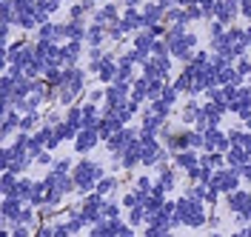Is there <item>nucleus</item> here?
I'll list each match as a JSON object with an SVG mask.
<instances>
[{"label":"nucleus","instance_id":"12","mask_svg":"<svg viewBox=\"0 0 251 237\" xmlns=\"http://www.w3.org/2000/svg\"><path fill=\"white\" fill-rule=\"evenodd\" d=\"M226 106H220L214 100H205L203 103V111H200V120H197V129L203 132V129H211V126H220V120H223V114H226Z\"/></svg>","mask_w":251,"mask_h":237},{"label":"nucleus","instance_id":"4","mask_svg":"<svg viewBox=\"0 0 251 237\" xmlns=\"http://www.w3.org/2000/svg\"><path fill=\"white\" fill-rule=\"evenodd\" d=\"M103 166L97 163V160H89L83 158L80 163H75V169H72V177H75V186H77V194H89V191L97 189V183H100V177H103Z\"/></svg>","mask_w":251,"mask_h":237},{"label":"nucleus","instance_id":"60","mask_svg":"<svg viewBox=\"0 0 251 237\" xmlns=\"http://www.w3.org/2000/svg\"><path fill=\"white\" fill-rule=\"evenodd\" d=\"M249 83H251V75H249Z\"/></svg>","mask_w":251,"mask_h":237},{"label":"nucleus","instance_id":"13","mask_svg":"<svg viewBox=\"0 0 251 237\" xmlns=\"http://www.w3.org/2000/svg\"><path fill=\"white\" fill-rule=\"evenodd\" d=\"M143 75L146 78H160V80H169L172 78V54L169 57H149L146 63H143Z\"/></svg>","mask_w":251,"mask_h":237},{"label":"nucleus","instance_id":"19","mask_svg":"<svg viewBox=\"0 0 251 237\" xmlns=\"http://www.w3.org/2000/svg\"><path fill=\"white\" fill-rule=\"evenodd\" d=\"M188 194H191V197H197V200H203L205 206H217L220 197H223V194H220L211 183H191Z\"/></svg>","mask_w":251,"mask_h":237},{"label":"nucleus","instance_id":"7","mask_svg":"<svg viewBox=\"0 0 251 237\" xmlns=\"http://www.w3.org/2000/svg\"><path fill=\"white\" fill-rule=\"evenodd\" d=\"M89 72H92L103 86L114 83V78H117V54H106V57H100L97 63H89Z\"/></svg>","mask_w":251,"mask_h":237},{"label":"nucleus","instance_id":"56","mask_svg":"<svg viewBox=\"0 0 251 237\" xmlns=\"http://www.w3.org/2000/svg\"><path fill=\"white\" fill-rule=\"evenodd\" d=\"M240 17L251 20V0H240Z\"/></svg>","mask_w":251,"mask_h":237},{"label":"nucleus","instance_id":"17","mask_svg":"<svg viewBox=\"0 0 251 237\" xmlns=\"http://www.w3.org/2000/svg\"><path fill=\"white\" fill-rule=\"evenodd\" d=\"M140 12H143V20H146V29L166 23V6H163L160 0H154V3H143Z\"/></svg>","mask_w":251,"mask_h":237},{"label":"nucleus","instance_id":"33","mask_svg":"<svg viewBox=\"0 0 251 237\" xmlns=\"http://www.w3.org/2000/svg\"><path fill=\"white\" fill-rule=\"evenodd\" d=\"M20 111L17 109H9V111H3V137H12V134H17L20 132Z\"/></svg>","mask_w":251,"mask_h":237},{"label":"nucleus","instance_id":"57","mask_svg":"<svg viewBox=\"0 0 251 237\" xmlns=\"http://www.w3.org/2000/svg\"><path fill=\"white\" fill-rule=\"evenodd\" d=\"M160 3H163L166 9H172V6H180V0H160Z\"/></svg>","mask_w":251,"mask_h":237},{"label":"nucleus","instance_id":"48","mask_svg":"<svg viewBox=\"0 0 251 237\" xmlns=\"http://www.w3.org/2000/svg\"><path fill=\"white\" fill-rule=\"evenodd\" d=\"M34 166L51 169V166H54V160H51V149H43V152H37V155H34Z\"/></svg>","mask_w":251,"mask_h":237},{"label":"nucleus","instance_id":"20","mask_svg":"<svg viewBox=\"0 0 251 237\" xmlns=\"http://www.w3.org/2000/svg\"><path fill=\"white\" fill-rule=\"evenodd\" d=\"M154 169H157V183H160L163 189H166V191H174V189H177V172H180V169H177L174 163L169 166V163L163 160V163H157Z\"/></svg>","mask_w":251,"mask_h":237},{"label":"nucleus","instance_id":"39","mask_svg":"<svg viewBox=\"0 0 251 237\" xmlns=\"http://www.w3.org/2000/svg\"><path fill=\"white\" fill-rule=\"evenodd\" d=\"M146 217H149V211H146V206H143V203L131 206V209H126V220L131 223L134 229H140L143 223H146Z\"/></svg>","mask_w":251,"mask_h":237},{"label":"nucleus","instance_id":"38","mask_svg":"<svg viewBox=\"0 0 251 237\" xmlns=\"http://www.w3.org/2000/svg\"><path fill=\"white\" fill-rule=\"evenodd\" d=\"M228 140H231V146H240V149H246V152L251 155V132L246 126L231 129V132H228Z\"/></svg>","mask_w":251,"mask_h":237},{"label":"nucleus","instance_id":"3","mask_svg":"<svg viewBox=\"0 0 251 237\" xmlns=\"http://www.w3.org/2000/svg\"><path fill=\"white\" fill-rule=\"evenodd\" d=\"M86 92V72L80 66H63V83L57 86V106L69 109Z\"/></svg>","mask_w":251,"mask_h":237},{"label":"nucleus","instance_id":"53","mask_svg":"<svg viewBox=\"0 0 251 237\" xmlns=\"http://www.w3.org/2000/svg\"><path fill=\"white\" fill-rule=\"evenodd\" d=\"M134 189H140V191H151V189H154V180H151L149 174H143V177H137V180H134Z\"/></svg>","mask_w":251,"mask_h":237},{"label":"nucleus","instance_id":"46","mask_svg":"<svg viewBox=\"0 0 251 237\" xmlns=\"http://www.w3.org/2000/svg\"><path fill=\"white\" fill-rule=\"evenodd\" d=\"M149 109L157 111V114H163V117H169L174 106L169 103V100H166V97H154V100H149Z\"/></svg>","mask_w":251,"mask_h":237},{"label":"nucleus","instance_id":"43","mask_svg":"<svg viewBox=\"0 0 251 237\" xmlns=\"http://www.w3.org/2000/svg\"><path fill=\"white\" fill-rule=\"evenodd\" d=\"M31 189H34V180H31V177H23V174H20V180H17L15 194H12V197H20V200H26V203H29Z\"/></svg>","mask_w":251,"mask_h":237},{"label":"nucleus","instance_id":"29","mask_svg":"<svg viewBox=\"0 0 251 237\" xmlns=\"http://www.w3.org/2000/svg\"><path fill=\"white\" fill-rule=\"evenodd\" d=\"M249 194L251 191H243V189H234L226 194V209L231 211V214H240L243 211V206L249 203Z\"/></svg>","mask_w":251,"mask_h":237},{"label":"nucleus","instance_id":"15","mask_svg":"<svg viewBox=\"0 0 251 237\" xmlns=\"http://www.w3.org/2000/svg\"><path fill=\"white\" fill-rule=\"evenodd\" d=\"M120 23H123L126 34H137L140 29H146V20H143L140 6H126V9H123V17H120Z\"/></svg>","mask_w":251,"mask_h":237},{"label":"nucleus","instance_id":"22","mask_svg":"<svg viewBox=\"0 0 251 237\" xmlns=\"http://www.w3.org/2000/svg\"><path fill=\"white\" fill-rule=\"evenodd\" d=\"M154 43H157V34L151 32V29H140L137 34H131V49H137V52L149 54V57H151V49H154Z\"/></svg>","mask_w":251,"mask_h":237},{"label":"nucleus","instance_id":"21","mask_svg":"<svg viewBox=\"0 0 251 237\" xmlns=\"http://www.w3.org/2000/svg\"><path fill=\"white\" fill-rule=\"evenodd\" d=\"M120 17H123V9H120L114 0H111V3H103V6H97V12H94V20L103 23V26L120 23Z\"/></svg>","mask_w":251,"mask_h":237},{"label":"nucleus","instance_id":"58","mask_svg":"<svg viewBox=\"0 0 251 237\" xmlns=\"http://www.w3.org/2000/svg\"><path fill=\"white\" fill-rule=\"evenodd\" d=\"M243 126H246V129L251 132V114H246V117H243Z\"/></svg>","mask_w":251,"mask_h":237},{"label":"nucleus","instance_id":"2","mask_svg":"<svg viewBox=\"0 0 251 237\" xmlns=\"http://www.w3.org/2000/svg\"><path fill=\"white\" fill-rule=\"evenodd\" d=\"M174 203H177V209H174V220H177V226H188V229H203V226H208V211H205L203 200L191 197V194L186 191V194L177 197Z\"/></svg>","mask_w":251,"mask_h":237},{"label":"nucleus","instance_id":"44","mask_svg":"<svg viewBox=\"0 0 251 237\" xmlns=\"http://www.w3.org/2000/svg\"><path fill=\"white\" fill-rule=\"evenodd\" d=\"M54 132H57V137H60V140H75V137H77V132H80V129L75 126V123H69V120L63 117L60 123L54 126Z\"/></svg>","mask_w":251,"mask_h":237},{"label":"nucleus","instance_id":"50","mask_svg":"<svg viewBox=\"0 0 251 237\" xmlns=\"http://www.w3.org/2000/svg\"><path fill=\"white\" fill-rule=\"evenodd\" d=\"M234 66H237V72H240L243 78H249V75H251V57H249V54L237 57V60H234Z\"/></svg>","mask_w":251,"mask_h":237},{"label":"nucleus","instance_id":"45","mask_svg":"<svg viewBox=\"0 0 251 237\" xmlns=\"http://www.w3.org/2000/svg\"><path fill=\"white\" fill-rule=\"evenodd\" d=\"M200 163L211 166V169H220V166H226V152H203Z\"/></svg>","mask_w":251,"mask_h":237},{"label":"nucleus","instance_id":"47","mask_svg":"<svg viewBox=\"0 0 251 237\" xmlns=\"http://www.w3.org/2000/svg\"><path fill=\"white\" fill-rule=\"evenodd\" d=\"M120 209H123V203H117V200H109V197H106L103 217H123V214H120Z\"/></svg>","mask_w":251,"mask_h":237},{"label":"nucleus","instance_id":"31","mask_svg":"<svg viewBox=\"0 0 251 237\" xmlns=\"http://www.w3.org/2000/svg\"><path fill=\"white\" fill-rule=\"evenodd\" d=\"M243 80H246V78L237 72L234 63H231V66H223V69H220V75H217L220 86H243Z\"/></svg>","mask_w":251,"mask_h":237},{"label":"nucleus","instance_id":"28","mask_svg":"<svg viewBox=\"0 0 251 237\" xmlns=\"http://www.w3.org/2000/svg\"><path fill=\"white\" fill-rule=\"evenodd\" d=\"M83 54V40H66L63 43V66H77Z\"/></svg>","mask_w":251,"mask_h":237},{"label":"nucleus","instance_id":"14","mask_svg":"<svg viewBox=\"0 0 251 237\" xmlns=\"http://www.w3.org/2000/svg\"><path fill=\"white\" fill-rule=\"evenodd\" d=\"M214 17L220 23H226V26H234V20L240 17V0H217Z\"/></svg>","mask_w":251,"mask_h":237},{"label":"nucleus","instance_id":"27","mask_svg":"<svg viewBox=\"0 0 251 237\" xmlns=\"http://www.w3.org/2000/svg\"><path fill=\"white\" fill-rule=\"evenodd\" d=\"M86 32H89L86 20H66L63 23V37L66 40H83L86 43Z\"/></svg>","mask_w":251,"mask_h":237},{"label":"nucleus","instance_id":"18","mask_svg":"<svg viewBox=\"0 0 251 237\" xmlns=\"http://www.w3.org/2000/svg\"><path fill=\"white\" fill-rule=\"evenodd\" d=\"M228 111H234L240 120H243L246 114H251V86H240V89H237V97L228 103Z\"/></svg>","mask_w":251,"mask_h":237},{"label":"nucleus","instance_id":"41","mask_svg":"<svg viewBox=\"0 0 251 237\" xmlns=\"http://www.w3.org/2000/svg\"><path fill=\"white\" fill-rule=\"evenodd\" d=\"M117 189H120V177H114V174H111V177H109V174H103L94 191H100L103 197H109V194H114Z\"/></svg>","mask_w":251,"mask_h":237},{"label":"nucleus","instance_id":"49","mask_svg":"<svg viewBox=\"0 0 251 237\" xmlns=\"http://www.w3.org/2000/svg\"><path fill=\"white\" fill-rule=\"evenodd\" d=\"M72 169H75V163H72L69 158L54 160V166H51V172H57V174H72Z\"/></svg>","mask_w":251,"mask_h":237},{"label":"nucleus","instance_id":"40","mask_svg":"<svg viewBox=\"0 0 251 237\" xmlns=\"http://www.w3.org/2000/svg\"><path fill=\"white\" fill-rule=\"evenodd\" d=\"M251 155L246 152V149H240V146H231L228 152H226V166H234V169H240L246 160H249Z\"/></svg>","mask_w":251,"mask_h":237},{"label":"nucleus","instance_id":"37","mask_svg":"<svg viewBox=\"0 0 251 237\" xmlns=\"http://www.w3.org/2000/svg\"><path fill=\"white\" fill-rule=\"evenodd\" d=\"M40 106H43V97L34 95V92H31L29 97H20V100L15 103V109L20 111V114H29V111H40Z\"/></svg>","mask_w":251,"mask_h":237},{"label":"nucleus","instance_id":"52","mask_svg":"<svg viewBox=\"0 0 251 237\" xmlns=\"http://www.w3.org/2000/svg\"><path fill=\"white\" fill-rule=\"evenodd\" d=\"M120 203H123V209H131V206H137V203H140V194H137V189L126 191V194H123V200H120Z\"/></svg>","mask_w":251,"mask_h":237},{"label":"nucleus","instance_id":"1","mask_svg":"<svg viewBox=\"0 0 251 237\" xmlns=\"http://www.w3.org/2000/svg\"><path fill=\"white\" fill-rule=\"evenodd\" d=\"M163 40L169 43V52H172L174 60L191 63V57H194V52H197V34L194 32H188L186 26H180V23H172Z\"/></svg>","mask_w":251,"mask_h":237},{"label":"nucleus","instance_id":"24","mask_svg":"<svg viewBox=\"0 0 251 237\" xmlns=\"http://www.w3.org/2000/svg\"><path fill=\"white\" fill-rule=\"evenodd\" d=\"M172 163L180 172H188V169H194L200 163V155H197V149H183V152H174L172 155Z\"/></svg>","mask_w":251,"mask_h":237},{"label":"nucleus","instance_id":"9","mask_svg":"<svg viewBox=\"0 0 251 237\" xmlns=\"http://www.w3.org/2000/svg\"><path fill=\"white\" fill-rule=\"evenodd\" d=\"M134 137H140V132H134V129L123 126L120 132H114L109 140H106V152H109L111 158H120V155L126 152V146L134 140Z\"/></svg>","mask_w":251,"mask_h":237},{"label":"nucleus","instance_id":"5","mask_svg":"<svg viewBox=\"0 0 251 237\" xmlns=\"http://www.w3.org/2000/svg\"><path fill=\"white\" fill-rule=\"evenodd\" d=\"M240 183H243V177H240V169H234V166H220V169H214V177H211V186L226 197L228 191L240 189Z\"/></svg>","mask_w":251,"mask_h":237},{"label":"nucleus","instance_id":"10","mask_svg":"<svg viewBox=\"0 0 251 237\" xmlns=\"http://www.w3.org/2000/svg\"><path fill=\"white\" fill-rule=\"evenodd\" d=\"M100 140H103V137H100L97 126H83L77 132V137H75L72 143H75V152H77V155H89L92 149L100 146Z\"/></svg>","mask_w":251,"mask_h":237},{"label":"nucleus","instance_id":"59","mask_svg":"<svg viewBox=\"0 0 251 237\" xmlns=\"http://www.w3.org/2000/svg\"><path fill=\"white\" fill-rule=\"evenodd\" d=\"M123 6H140V0H123Z\"/></svg>","mask_w":251,"mask_h":237},{"label":"nucleus","instance_id":"35","mask_svg":"<svg viewBox=\"0 0 251 237\" xmlns=\"http://www.w3.org/2000/svg\"><path fill=\"white\" fill-rule=\"evenodd\" d=\"M106 40H109V32H106V26L94 20L92 26H89V32H86V43H89V46H103Z\"/></svg>","mask_w":251,"mask_h":237},{"label":"nucleus","instance_id":"30","mask_svg":"<svg viewBox=\"0 0 251 237\" xmlns=\"http://www.w3.org/2000/svg\"><path fill=\"white\" fill-rule=\"evenodd\" d=\"M114 80H120V83H131L134 80V60L128 57V52L117 57V78Z\"/></svg>","mask_w":251,"mask_h":237},{"label":"nucleus","instance_id":"54","mask_svg":"<svg viewBox=\"0 0 251 237\" xmlns=\"http://www.w3.org/2000/svg\"><path fill=\"white\" fill-rule=\"evenodd\" d=\"M237 220H240V223H249L251 220V194H249V203L243 206V211L237 214Z\"/></svg>","mask_w":251,"mask_h":237},{"label":"nucleus","instance_id":"26","mask_svg":"<svg viewBox=\"0 0 251 237\" xmlns=\"http://www.w3.org/2000/svg\"><path fill=\"white\" fill-rule=\"evenodd\" d=\"M37 40H51V43H63V40H66V37H63V23H51V20L40 23V26H37Z\"/></svg>","mask_w":251,"mask_h":237},{"label":"nucleus","instance_id":"55","mask_svg":"<svg viewBox=\"0 0 251 237\" xmlns=\"http://www.w3.org/2000/svg\"><path fill=\"white\" fill-rule=\"evenodd\" d=\"M240 177H243V180H246V183H251V158L246 160V163H243V166H240Z\"/></svg>","mask_w":251,"mask_h":237},{"label":"nucleus","instance_id":"36","mask_svg":"<svg viewBox=\"0 0 251 237\" xmlns=\"http://www.w3.org/2000/svg\"><path fill=\"white\" fill-rule=\"evenodd\" d=\"M131 100L134 103H146L149 100V78H134L131 80Z\"/></svg>","mask_w":251,"mask_h":237},{"label":"nucleus","instance_id":"61","mask_svg":"<svg viewBox=\"0 0 251 237\" xmlns=\"http://www.w3.org/2000/svg\"><path fill=\"white\" fill-rule=\"evenodd\" d=\"M60 3H63V0H60Z\"/></svg>","mask_w":251,"mask_h":237},{"label":"nucleus","instance_id":"42","mask_svg":"<svg viewBox=\"0 0 251 237\" xmlns=\"http://www.w3.org/2000/svg\"><path fill=\"white\" fill-rule=\"evenodd\" d=\"M43 126V117H40V111H29V114H23L20 117V132H37V129Z\"/></svg>","mask_w":251,"mask_h":237},{"label":"nucleus","instance_id":"23","mask_svg":"<svg viewBox=\"0 0 251 237\" xmlns=\"http://www.w3.org/2000/svg\"><path fill=\"white\" fill-rule=\"evenodd\" d=\"M23 206H26V200H20V197H3V209H0L3 226H12V223L17 220V214H20Z\"/></svg>","mask_w":251,"mask_h":237},{"label":"nucleus","instance_id":"11","mask_svg":"<svg viewBox=\"0 0 251 237\" xmlns=\"http://www.w3.org/2000/svg\"><path fill=\"white\" fill-rule=\"evenodd\" d=\"M203 152H228L231 149V140H228V132H220V126L203 129Z\"/></svg>","mask_w":251,"mask_h":237},{"label":"nucleus","instance_id":"34","mask_svg":"<svg viewBox=\"0 0 251 237\" xmlns=\"http://www.w3.org/2000/svg\"><path fill=\"white\" fill-rule=\"evenodd\" d=\"M57 9H60V0H37V3H34V15H37L40 23L51 20V15H54Z\"/></svg>","mask_w":251,"mask_h":237},{"label":"nucleus","instance_id":"8","mask_svg":"<svg viewBox=\"0 0 251 237\" xmlns=\"http://www.w3.org/2000/svg\"><path fill=\"white\" fill-rule=\"evenodd\" d=\"M128 97H131V83L114 80V83L106 86V103H103V109H120Z\"/></svg>","mask_w":251,"mask_h":237},{"label":"nucleus","instance_id":"51","mask_svg":"<svg viewBox=\"0 0 251 237\" xmlns=\"http://www.w3.org/2000/svg\"><path fill=\"white\" fill-rule=\"evenodd\" d=\"M223 34H226V23H220L217 17H214V20H211V26H208V37H211V40H217V37H223Z\"/></svg>","mask_w":251,"mask_h":237},{"label":"nucleus","instance_id":"6","mask_svg":"<svg viewBox=\"0 0 251 237\" xmlns=\"http://www.w3.org/2000/svg\"><path fill=\"white\" fill-rule=\"evenodd\" d=\"M103 206H106V197L100 194V191H89V194H83V200H80V214H83V220L94 226L97 220H103Z\"/></svg>","mask_w":251,"mask_h":237},{"label":"nucleus","instance_id":"25","mask_svg":"<svg viewBox=\"0 0 251 237\" xmlns=\"http://www.w3.org/2000/svg\"><path fill=\"white\" fill-rule=\"evenodd\" d=\"M166 120L169 117H163V114H157V111H151L146 106V111H143V117H140V129L143 132H151V134H160V129L166 126Z\"/></svg>","mask_w":251,"mask_h":237},{"label":"nucleus","instance_id":"32","mask_svg":"<svg viewBox=\"0 0 251 237\" xmlns=\"http://www.w3.org/2000/svg\"><path fill=\"white\" fill-rule=\"evenodd\" d=\"M200 111H203V103H197V100L191 97L186 106H183V111H180V120H183L186 126H197V120H200Z\"/></svg>","mask_w":251,"mask_h":237},{"label":"nucleus","instance_id":"16","mask_svg":"<svg viewBox=\"0 0 251 237\" xmlns=\"http://www.w3.org/2000/svg\"><path fill=\"white\" fill-rule=\"evenodd\" d=\"M120 163H123L126 172H134V166H143V143H140V137H134V140L126 146V152L120 155Z\"/></svg>","mask_w":251,"mask_h":237}]
</instances>
